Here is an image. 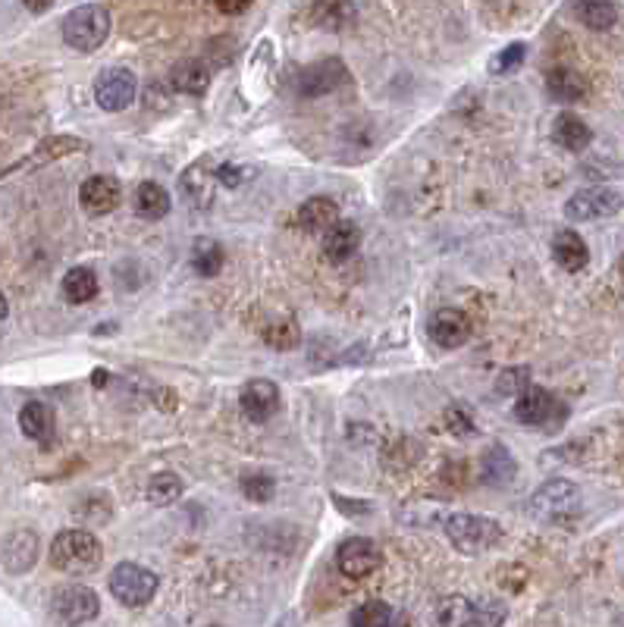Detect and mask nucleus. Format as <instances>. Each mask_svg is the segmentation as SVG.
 <instances>
[{"label": "nucleus", "instance_id": "obj_1", "mask_svg": "<svg viewBox=\"0 0 624 627\" xmlns=\"http://www.w3.org/2000/svg\"><path fill=\"white\" fill-rule=\"evenodd\" d=\"M101 559H104L101 540L91 530H82V527L60 530L51 543V565L63 574L85 577V574L101 568Z\"/></svg>", "mask_w": 624, "mask_h": 627}, {"label": "nucleus", "instance_id": "obj_2", "mask_svg": "<svg viewBox=\"0 0 624 627\" xmlns=\"http://www.w3.org/2000/svg\"><path fill=\"white\" fill-rule=\"evenodd\" d=\"M63 41L79 54H95L110 35V13L101 4H82L63 19Z\"/></svg>", "mask_w": 624, "mask_h": 627}, {"label": "nucleus", "instance_id": "obj_3", "mask_svg": "<svg viewBox=\"0 0 624 627\" xmlns=\"http://www.w3.org/2000/svg\"><path fill=\"white\" fill-rule=\"evenodd\" d=\"M446 537L449 543L465 552V555H480L490 552L502 540V527L493 518H480V515H449L446 518Z\"/></svg>", "mask_w": 624, "mask_h": 627}, {"label": "nucleus", "instance_id": "obj_4", "mask_svg": "<svg viewBox=\"0 0 624 627\" xmlns=\"http://www.w3.org/2000/svg\"><path fill=\"white\" fill-rule=\"evenodd\" d=\"M530 512L549 524H568L581 515V490L571 480H549L530 499Z\"/></svg>", "mask_w": 624, "mask_h": 627}, {"label": "nucleus", "instance_id": "obj_5", "mask_svg": "<svg viewBox=\"0 0 624 627\" xmlns=\"http://www.w3.org/2000/svg\"><path fill=\"white\" fill-rule=\"evenodd\" d=\"M515 417L524 424V427H537L543 433H556L565 417H568V408L552 396V392L540 389V386H527L518 402H515Z\"/></svg>", "mask_w": 624, "mask_h": 627}, {"label": "nucleus", "instance_id": "obj_6", "mask_svg": "<svg viewBox=\"0 0 624 627\" xmlns=\"http://www.w3.org/2000/svg\"><path fill=\"white\" fill-rule=\"evenodd\" d=\"M107 584H110V593L120 606L142 609L157 593V574L142 568V565H135V562H120L117 568L110 571Z\"/></svg>", "mask_w": 624, "mask_h": 627}, {"label": "nucleus", "instance_id": "obj_7", "mask_svg": "<svg viewBox=\"0 0 624 627\" xmlns=\"http://www.w3.org/2000/svg\"><path fill=\"white\" fill-rule=\"evenodd\" d=\"M621 207H624L621 192L609 189V185H590V189L574 192L565 201V217L571 223H593V220L615 217Z\"/></svg>", "mask_w": 624, "mask_h": 627}, {"label": "nucleus", "instance_id": "obj_8", "mask_svg": "<svg viewBox=\"0 0 624 627\" xmlns=\"http://www.w3.org/2000/svg\"><path fill=\"white\" fill-rule=\"evenodd\" d=\"M51 612L63 624H85V621L98 618L101 599H98L95 590L85 587V584H63L51 596Z\"/></svg>", "mask_w": 624, "mask_h": 627}, {"label": "nucleus", "instance_id": "obj_9", "mask_svg": "<svg viewBox=\"0 0 624 627\" xmlns=\"http://www.w3.org/2000/svg\"><path fill=\"white\" fill-rule=\"evenodd\" d=\"M138 95V79L132 69H123V66H110L98 76L95 82V101L101 110L107 113H120L126 110Z\"/></svg>", "mask_w": 624, "mask_h": 627}, {"label": "nucleus", "instance_id": "obj_10", "mask_svg": "<svg viewBox=\"0 0 624 627\" xmlns=\"http://www.w3.org/2000/svg\"><path fill=\"white\" fill-rule=\"evenodd\" d=\"M439 624H452V627H477V624H502L505 612L496 602H471L465 596H449L443 599L436 615Z\"/></svg>", "mask_w": 624, "mask_h": 627}, {"label": "nucleus", "instance_id": "obj_11", "mask_svg": "<svg viewBox=\"0 0 624 627\" xmlns=\"http://www.w3.org/2000/svg\"><path fill=\"white\" fill-rule=\"evenodd\" d=\"M383 562V552L374 540L367 537H352L345 540L339 549H336V565L345 577L352 580H361V577H371Z\"/></svg>", "mask_w": 624, "mask_h": 627}, {"label": "nucleus", "instance_id": "obj_12", "mask_svg": "<svg viewBox=\"0 0 624 627\" xmlns=\"http://www.w3.org/2000/svg\"><path fill=\"white\" fill-rule=\"evenodd\" d=\"M349 82V69H345L342 60H320L314 66H308L302 76H298V95L302 98H323L330 91L342 88Z\"/></svg>", "mask_w": 624, "mask_h": 627}, {"label": "nucleus", "instance_id": "obj_13", "mask_svg": "<svg viewBox=\"0 0 624 627\" xmlns=\"http://www.w3.org/2000/svg\"><path fill=\"white\" fill-rule=\"evenodd\" d=\"M214 185H217V164L211 154L198 157L195 164H189L179 176V189L195 207H211L214 201Z\"/></svg>", "mask_w": 624, "mask_h": 627}, {"label": "nucleus", "instance_id": "obj_14", "mask_svg": "<svg viewBox=\"0 0 624 627\" xmlns=\"http://www.w3.org/2000/svg\"><path fill=\"white\" fill-rule=\"evenodd\" d=\"M239 405L251 424H267L270 417L280 411V386L273 380H251L242 389Z\"/></svg>", "mask_w": 624, "mask_h": 627}, {"label": "nucleus", "instance_id": "obj_15", "mask_svg": "<svg viewBox=\"0 0 624 627\" xmlns=\"http://www.w3.org/2000/svg\"><path fill=\"white\" fill-rule=\"evenodd\" d=\"M120 198H123V189L113 176H88L79 189V201L91 217H104L110 211H117Z\"/></svg>", "mask_w": 624, "mask_h": 627}, {"label": "nucleus", "instance_id": "obj_16", "mask_svg": "<svg viewBox=\"0 0 624 627\" xmlns=\"http://www.w3.org/2000/svg\"><path fill=\"white\" fill-rule=\"evenodd\" d=\"M430 339L439 348H461L471 339V320L458 308H439L430 317Z\"/></svg>", "mask_w": 624, "mask_h": 627}, {"label": "nucleus", "instance_id": "obj_17", "mask_svg": "<svg viewBox=\"0 0 624 627\" xmlns=\"http://www.w3.org/2000/svg\"><path fill=\"white\" fill-rule=\"evenodd\" d=\"M311 22L323 32H345L355 26V4L352 0H314L311 4Z\"/></svg>", "mask_w": 624, "mask_h": 627}, {"label": "nucleus", "instance_id": "obj_18", "mask_svg": "<svg viewBox=\"0 0 624 627\" xmlns=\"http://www.w3.org/2000/svg\"><path fill=\"white\" fill-rule=\"evenodd\" d=\"M170 85L176 91H182V95H204L207 85H211V66H207L204 60L198 57H186V60H179L173 63L170 69Z\"/></svg>", "mask_w": 624, "mask_h": 627}, {"label": "nucleus", "instance_id": "obj_19", "mask_svg": "<svg viewBox=\"0 0 624 627\" xmlns=\"http://www.w3.org/2000/svg\"><path fill=\"white\" fill-rule=\"evenodd\" d=\"M358 245H361V229L349 220H336L327 232H323V254L336 264L349 261L358 251Z\"/></svg>", "mask_w": 624, "mask_h": 627}, {"label": "nucleus", "instance_id": "obj_20", "mask_svg": "<svg viewBox=\"0 0 624 627\" xmlns=\"http://www.w3.org/2000/svg\"><path fill=\"white\" fill-rule=\"evenodd\" d=\"M19 430L26 433L32 443L51 446L54 439V411L44 402H26L19 411Z\"/></svg>", "mask_w": 624, "mask_h": 627}, {"label": "nucleus", "instance_id": "obj_21", "mask_svg": "<svg viewBox=\"0 0 624 627\" xmlns=\"http://www.w3.org/2000/svg\"><path fill=\"white\" fill-rule=\"evenodd\" d=\"M552 258H556V264L562 270L577 273L590 264V248L574 229H562V232H556V239H552Z\"/></svg>", "mask_w": 624, "mask_h": 627}, {"label": "nucleus", "instance_id": "obj_22", "mask_svg": "<svg viewBox=\"0 0 624 627\" xmlns=\"http://www.w3.org/2000/svg\"><path fill=\"white\" fill-rule=\"evenodd\" d=\"M0 559H4L7 571L26 574L35 565V559H38V537H35V530H16V533H10V540L4 543V555H0Z\"/></svg>", "mask_w": 624, "mask_h": 627}, {"label": "nucleus", "instance_id": "obj_23", "mask_svg": "<svg viewBox=\"0 0 624 627\" xmlns=\"http://www.w3.org/2000/svg\"><path fill=\"white\" fill-rule=\"evenodd\" d=\"M552 138H556V145H562L565 151L581 154V151L590 148L593 132H590V126L581 120V116L565 110V113L556 116V123H552Z\"/></svg>", "mask_w": 624, "mask_h": 627}, {"label": "nucleus", "instance_id": "obj_24", "mask_svg": "<svg viewBox=\"0 0 624 627\" xmlns=\"http://www.w3.org/2000/svg\"><path fill=\"white\" fill-rule=\"evenodd\" d=\"M480 477H483V483H490V486L512 483L518 477V464H515L512 452H508L505 446H490L487 455H483V461H480Z\"/></svg>", "mask_w": 624, "mask_h": 627}, {"label": "nucleus", "instance_id": "obj_25", "mask_svg": "<svg viewBox=\"0 0 624 627\" xmlns=\"http://www.w3.org/2000/svg\"><path fill=\"white\" fill-rule=\"evenodd\" d=\"M79 151H88L85 138H76V135H51V138H44V142L32 151V157L22 167H44V164H51V160L79 154Z\"/></svg>", "mask_w": 624, "mask_h": 627}, {"label": "nucleus", "instance_id": "obj_26", "mask_svg": "<svg viewBox=\"0 0 624 627\" xmlns=\"http://www.w3.org/2000/svg\"><path fill=\"white\" fill-rule=\"evenodd\" d=\"M170 192L164 189L160 182H142L138 185V192H135V214L142 217V220H164L170 214Z\"/></svg>", "mask_w": 624, "mask_h": 627}, {"label": "nucleus", "instance_id": "obj_27", "mask_svg": "<svg viewBox=\"0 0 624 627\" xmlns=\"http://www.w3.org/2000/svg\"><path fill=\"white\" fill-rule=\"evenodd\" d=\"M339 220V204L327 195L308 198L302 207H298V223L308 232H327L333 223Z\"/></svg>", "mask_w": 624, "mask_h": 627}, {"label": "nucleus", "instance_id": "obj_28", "mask_svg": "<svg viewBox=\"0 0 624 627\" xmlns=\"http://www.w3.org/2000/svg\"><path fill=\"white\" fill-rule=\"evenodd\" d=\"M546 88L556 101L574 104V101H581L587 95V79L581 73H574V69H568V66H556V69H549Z\"/></svg>", "mask_w": 624, "mask_h": 627}, {"label": "nucleus", "instance_id": "obj_29", "mask_svg": "<svg viewBox=\"0 0 624 627\" xmlns=\"http://www.w3.org/2000/svg\"><path fill=\"white\" fill-rule=\"evenodd\" d=\"M574 16L593 32H606L618 22V7L612 0H574Z\"/></svg>", "mask_w": 624, "mask_h": 627}, {"label": "nucleus", "instance_id": "obj_30", "mask_svg": "<svg viewBox=\"0 0 624 627\" xmlns=\"http://www.w3.org/2000/svg\"><path fill=\"white\" fill-rule=\"evenodd\" d=\"M98 289H101L98 276L88 267H73L63 276V298L73 301V305H85V301L98 295Z\"/></svg>", "mask_w": 624, "mask_h": 627}, {"label": "nucleus", "instance_id": "obj_31", "mask_svg": "<svg viewBox=\"0 0 624 627\" xmlns=\"http://www.w3.org/2000/svg\"><path fill=\"white\" fill-rule=\"evenodd\" d=\"M223 248L220 242L214 239H195L192 245V267L198 276H204V280H211V276H217L223 270Z\"/></svg>", "mask_w": 624, "mask_h": 627}, {"label": "nucleus", "instance_id": "obj_32", "mask_svg": "<svg viewBox=\"0 0 624 627\" xmlns=\"http://www.w3.org/2000/svg\"><path fill=\"white\" fill-rule=\"evenodd\" d=\"M349 621L355 627H389V624H405L408 618L392 615V606H386L380 599H371V602H364V606H358Z\"/></svg>", "mask_w": 624, "mask_h": 627}, {"label": "nucleus", "instance_id": "obj_33", "mask_svg": "<svg viewBox=\"0 0 624 627\" xmlns=\"http://www.w3.org/2000/svg\"><path fill=\"white\" fill-rule=\"evenodd\" d=\"M264 339H267L270 348H280V352H289V348H295L298 342H302V330H298V323H295L292 317H286V320H273V323H267Z\"/></svg>", "mask_w": 624, "mask_h": 627}, {"label": "nucleus", "instance_id": "obj_34", "mask_svg": "<svg viewBox=\"0 0 624 627\" xmlns=\"http://www.w3.org/2000/svg\"><path fill=\"white\" fill-rule=\"evenodd\" d=\"M182 496V480L170 471L164 474H154L151 483H148V499L154 505H173L176 499Z\"/></svg>", "mask_w": 624, "mask_h": 627}, {"label": "nucleus", "instance_id": "obj_35", "mask_svg": "<svg viewBox=\"0 0 624 627\" xmlns=\"http://www.w3.org/2000/svg\"><path fill=\"white\" fill-rule=\"evenodd\" d=\"M242 493L251 502H270L276 496V480L264 471H254L242 477Z\"/></svg>", "mask_w": 624, "mask_h": 627}, {"label": "nucleus", "instance_id": "obj_36", "mask_svg": "<svg viewBox=\"0 0 624 627\" xmlns=\"http://www.w3.org/2000/svg\"><path fill=\"white\" fill-rule=\"evenodd\" d=\"M527 386H530V367H508L496 377L499 396H521Z\"/></svg>", "mask_w": 624, "mask_h": 627}, {"label": "nucleus", "instance_id": "obj_37", "mask_svg": "<svg viewBox=\"0 0 624 627\" xmlns=\"http://www.w3.org/2000/svg\"><path fill=\"white\" fill-rule=\"evenodd\" d=\"M524 57H527V48H524L521 41L508 44L505 51L496 54V60H493V73H496V76H502V73H515V69L524 63Z\"/></svg>", "mask_w": 624, "mask_h": 627}, {"label": "nucleus", "instance_id": "obj_38", "mask_svg": "<svg viewBox=\"0 0 624 627\" xmlns=\"http://www.w3.org/2000/svg\"><path fill=\"white\" fill-rule=\"evenodd\" d=\"M446 424L452 427V433H458V436H471L474 433V424H471V417L465 414V408H449L446 411Z\"/></svg>", "mask_w": 624, "mask_h": 627}, {"label": "nucleus", "instance_id": "obj_39", "mask_svg": "<svg viewBox=\"0 0 624 627\" xmlns=\"http://www.w3.org/2000/svg\"><path fill=\"white\" fill-rule=\"evenodd\" d=\"M217 179L226 185V189H236V185H242L245 173H242V167H236V164H226V167L217 170Z\"/></svg>", "mask_w": 624, "mask_h": 627}, {"label": "nucleus", "instance_id": "obj_40", "mask_svg": "<svg viewBox=\"0 0 624 627\" xmlns=\"http://www.w3.org/2000/svg\"><path fill=\"white\" fill-rule=\"evenodd\" d=\"M214 4L220 7V13L236 16V13H245L251 7V0H214Z\"/></svg>", "mask_w": 624, "mask_h": 627}, {"label": "nucleus", "instance_id": "obj_41", "mask_svg": "<svg viewBox=\"0 0 624 627\" xmlns=\"http://www.w3.org/2000/svg\"><path fill=\"white\" fill-rule=\"evenodd\" d=\"M22 7L32 10V13H48L54 7V0H22Z\"/></svg>", "mask_w": 624, "mask_h": 627}, {"label": "nucleus", "instance_id": "obj_42", "mask_svg": "<svg viewBox=\"0 0 624 627\" xmlns=\"http://www.w3.org/2000/svg\"><path fill=\"white\" fill-rule=\"evenodd\" d=\"M10 314V305H7V295L4 292H0V320H4Z\"/></svg>", "mask_w": 624, "mask_h": 627}, {"label": "nucleus", "instance_id": "obj_43", "mask_svg": "<svg viewBox=\"0 0 624 627\" xmlns=\"http://www.w3.org/2000/svg\"><path fill=\"white\" fill-rule=\"evenodd\" d=\"M107 383V374H101V370H98V374H95V386H104Z\"/></svg>", "mask_w": 624, "mask_h": 627}, {"label": "nucleus", "instance_id": "obj_44", "mask_svg": "<svg viewBox=\"0 0 624 627\" xmlns=\"http://www.w3.org/2000/svg\"><path fill=\"white\" fill-rule=\"evenodd\" d=\"M618 276L624 280V254H621V261H618Z\"/></svg>", "mask_w": 624, "mask_h": 627}]
</instances>
